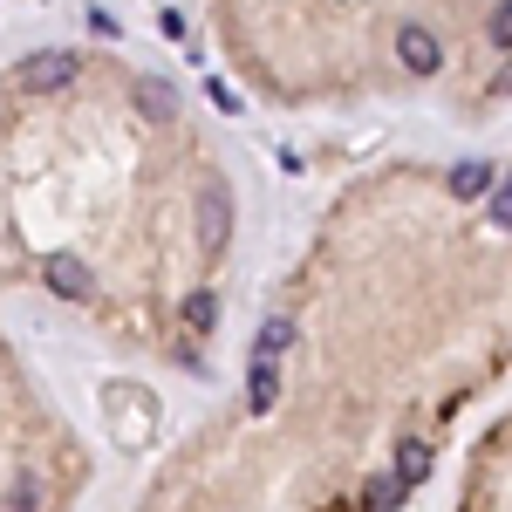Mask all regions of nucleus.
Listing matches in <instances>:
<instances>
[{
    "mask_svg": "<svg viewBox=\"0 0 512 512\" xmlns=\"http://www.w3.org/2000/svg\"><path fill=\"white\" fill-rule=\"evenodd\" d=\"M403 492H410V485H403L396 472H383V478H369V485H362V506L390 512V506H403Z\"/></svg>",
    "mask_w": 512,
    "mask_h": 512,
    "instance_id": "8",
    "label": "nucleus"
},
{
    "mask_svg": "<svg viewBox=\"0 0 512 512\" xmlns=\"http://www.w3.org/2000/svg\"><path fill=\"white\" fill-rule=\"evenodd\" d=\"M492 41H499V48H512V0H499V7H492Z\"/></svg>",
    "mask_w": 512,
    "mask_h": 512,
    "instance_id": "12",
    "label": "nucleus"
},
{
    "mask_svg": "<svg viewBox=\"0 0 512 512\" xmlns=\"http://www.w3.org/2000/svg\"><path fill=\"white\" fill-rule=\"evenodd\" d=\"M396 478H403V485H424V478H431V444H403V451H396Z\"/></svg>",
    "mask_w": 512,
    "mask_h": 512,
    "instance_id": "9",
    "label": "nucleus"
},
{
    "mask_svg": "<svg viewBox=\"0 0 512 512\" xmlns=\"http://www.w3.org/2000/svg\"><path fill=\"white\" fill-rule=\"evenodd\" d=\"M212 321H219V301H212V294H192V301H185V328H198V335H205Z\"/></svg>",
    "mask_w": 512,
    "mask_h": 512,
    "instance_id": "11",
    "label": "nucleus"
},
{
    "mask_svg": "<svg viewBox=\"0 0 512 512\" xmlns=\"http://www.w3.org/2000/svg\"><path fill=\"white\" fill-rule=\"evenodd\" d=\"M76 55H62V48H41V55H28L21 62V89H35V96H48V89H69L76 82Z\"/></svg>",
    "mask_w": 512,
    "mask_h": 512,
    "instance_id": "2",
    "label": "nucleus"
},
{
    "mask_svg": "<svg viewBox=\"0 0 512 512\" xmlns=\"http://www.w3.org/2000/svg\"><path fill=\"white\" fill-rule=\"evenodd\" d=\"M137 110L151 123H178V96H171L164 82H137Z\"/></svg>",
    "mask_w": 512,
    "mask_h": 512,
    "instance_id": "6",
    "label": "nucleus"
},
{
    "mask_svg": "<svg viewBox=\"0 0 512 512\" xmlns=\"http://www.w3.org/2000/svg\"><path fill=\"white\" fill-rule=\"evenodd\" d=\"M492 178H499V171H492V164H458V171H451V192H458V198H485V192H492Z\"/></svg>",
    "mask_w": 512,
    "mask_h": 512,
    "instance_id": "7",
    "label": "nucleus"
},
{
    "mask_svg": "<svg viewBox=\"0 0 512 512\" xmlns=\"http://www.w3.org/2000/svg\"><path fill=\"white\" fill-rule=\"evenodd\" d=\"M226 239H233V198H226V185H198V246L219 253Z\"/></svg>",
    "mask_w": 512,
    "mask_h": 512,
    "instance_id": "1",
    "label": "nucleus"
},
{
    "mask_svg": "<svg viewBox=\"0 0 512 512\" xmlns=\"http://www.w3.org/2000/svg\"><path fill=\"white\" fill-rule=\"evenodd\" d=\"M492 219H499V226H506V233H512V178H506V185H499V192H492Z\"/></svg>",
    "mask_w": 512,
    "mask_h": 512,
    "instance_id": "13",
    "label": "nucleus"
},
{
    "mask_svg": "<svg viewBox=\"0 0 512 512\" xmlns=\"http://www.w3.org/2000/svg\"><path fill=\"white\" fill-rule=\"evenodd\" d=\"M287 342H294V321H260V342H253V355H267V362H280L287 355Z\"/></svg>",
    "mask_w": 512,
    "mask_h": 512,
    "instance_id": "10",
    "label": "nucleus"
},
{
    "mask_svg": "<svg viewBox=\"0 0 512 512\" xmlns=\"http://www.w3.org/2000/svg\"><path fill=\"white\" fill-rule=\"evenodd\" d=\"M396 55H403V69H410V76H437V62H444L437 35H431V28H417V21L396 35Z\"/></svg>",
    "mask_w": 512,
    "mask_h": 512,
    "instance_id": "3",
    "label": "nucleus"
},
{
    "mask_svg": "<svg viewBox=\"0 0 512 512\" xmlns=\"http://www.w3.org/2000/svg\"><path fill=\"white\" fill-rule=\"evenodd\" d=\"M246 396H253V410H274L280 403V369L267 355H253V376H246Z\"/></svg>",
    "mask_w": 512,
    "mask_h": 512,
    "instance_id": "5",
    "label": "nucleus"
},
{
    "mask_svg": "<svg viewBox=\"0 0 512 512\" xmlns=\"http://www.w3.org/2000/svg\"><path fill=\"white\" fill-rule=\"evenodd\" d=\"M41 274H48V287H55L62 301H89V294H96V280H89V267H82L76 253H55Z\"/></svg>",
    "mask_w": 512,
    "mask_h": 512,
    "instance_id": "4",
    "label": "nucleus"
}]
</instances>
